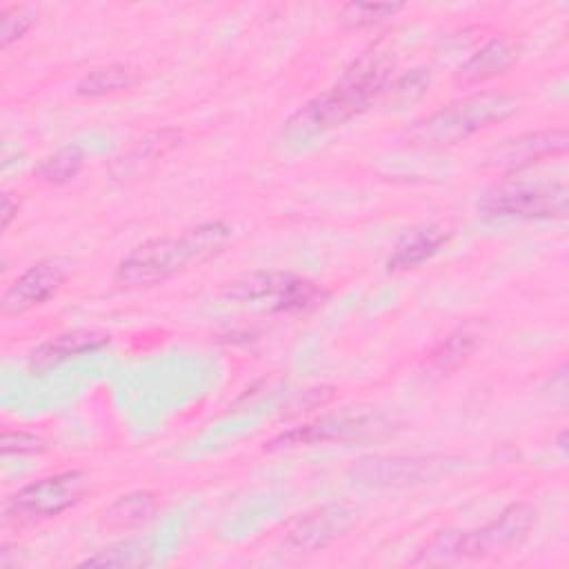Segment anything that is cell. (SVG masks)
<instances>
[{"label":"cell","mask_w":569,"mask_h":569,"mask_svg":"<svg viewBox=\"0 0 569 569\" xmlns=\"http://www.w3.org/2000/svg\"><path fill=\"white\" fill-rule=\"evenodd\" d=\"M236 302L264 305L271 311H302L320 302L322 291L307 278L287 271H251L224 287Z\"/></svg>","instance_id":"6"},{"label":"cell","mask_w":569,"mask_h":569,"mask_svg":"<svg viewBox=\"0 0 569 569\" xmlns=\"http://www.w3.org/2000/svg\"><path fill=\"white\" fill-rule=\"evenodd\" d=\"M460 560L458 556V531L438 533L413 560V565H449Z\"/></svg>","instance_id":"21"},{"label":"cell","mask_w":569,"mask_h":569,"mask_svg":"<svg viewBox=\"0 0 569 569\" xmlns=\"http://www.w3.org/2000/svg\"><path fill=\"white\" fill-rule=\"evenodd\" d=\"M156 507H158V500L151 491L127 493V496H120L116 502H111L104 509V522L109 527H118V529L136 527L144 520H149L153 516Z\"/></svg>","instance_id":"15"},{"label":"cell","mask_w":569,"mask_h":569,"mask_svg":"<svg viewBox=\"0 0 569 569\" xmlns=\"http://www.w3.org/2000/svg\"><path fill=\"white\" fill-rule=\"evenodd\" d=\"M567 147H569V136L565 129L527 131V133L507 138L498 147H493L485 158V167L518 171L545 158L562 156Z\"/></svg>","instance_id":"10"},{"label":"cell","mask_w":569,"mask_h":569,"mask_svg":"<svg viewBox=\"0 0 569 569\" xmlns=\"http://www.w3.org/2000/svg\"><path fill=\"white\" fill-rule=\"evenodd\" d=\"M136 80L138 76L124 64H107L82 76V80L76 87V93L84 98H100L120 89H129L136 84Z\"/></svg>","instance_id":"16"},{"label":"cell","mask_w":569,"mask_h":569,"mask_svg":"<svg viewBox=\"0 0 569 569\" xmlns=\"http://www.w3.org/2000/svg\"><path fill=\"white\" fill-rule=\"evenodd\" d=\"M536 520V511L527 502L509 505L496 520L473 531H458V556L462 558H485L493 553H502L516 545H520L531 525Z\"/></svg>","instance_id":"8"},{"label":"cell","mask_w":569,"mask_h":569,"mask_svg":"<svg viewBox=\"0 0 569 569\" xmlns=\"http://www.w3.org/2000/svg\"><path fill=\"white\" fill-rule=\"evenodd\" d=\"M356 522V511L345 505H325L296 522L284 545L296 553H311L327 547Z\"/></svg>","instance_id":"11"},{"label":"cell","mask_w":569,"mask_h":569,"mask_svg":"<svg viewBox=\"0 0 569 569\" xmlns=\"http://www.w3.org/2000/svg\"><path fill=\"white\" fill-rule=\"evenodd\" d=\"M104 345H109L107 333H100V331H93V329L64 331V333H58L56 338L42 342L40 347H36L29 356L27 369L33 376H42V373L51 371L53 367H58V365H62L71 358H78L82 353L98 351Z\"/></svg>","instance_id":"12"},{"label":"cell","mask_w":569,"mask_h":569,"mask_svg":"<svg viewBox=\"0 0 569 569\" xmlns=\"http://www.w3.org/2000/svg\"><path fill=\"white\" fill-rule=\"evenodd\" d=\"M71 262L64 258H44L31 264L2 296V311L20 316L33 307L44 305L69 278Z\"/></svg>","instance_id":"9"},{"label":"cell","mask_w":569,"mask_h":569,"mask_svg":"<svg viewBox=\"0 0 569 569\" xmlns=\"http://www.w3.org/2000/svg\"><path fill=\"white\" fill-rule=\"evenodd\" d=\"M136 556H138V551H131V545H122L118 549H109V551H102V553H98L93 558H87V560H82V565H91V567H96V565L122 567V565L138 562Z\"/></svg>","instance_id":"25"},{"label":"cell","mask_w":569,"mask_h":569,"mask_svg":"<svg viewBox=\"0 0 569 569\" xmlns=\"http://www.w3.org/2000/svg\"><path fill=\"white\" fill-rule=\"evenodd\" d=\"M84 164V153L80 147L76 144H67L58 151H53L51 156H47L40 164H38V176L44 180V182H53V184H60V182H67L71 178L78 176V171L82 169Z\"/></svg>","instance_id":"18"},{"label":"cell","mask_w":569,"mask_h":569,"mask_svg":"<svg viewBox=\"0 0 569 569\" xmlns=\"http://www.w3.org/2000/svg\"><path fill=\"white\" fill-rule=\"evenodd\" d=\"M229 240L231 229L224 222H204L182 231L180 236L147 240L118 262L116 280L124 287L164 282L222 253Z\"/></svg>","instance_id":"2"},{"label":"cell","mask_w":569,"mask_h":569,"mask_svg":"<svg viewBox=\"0 0 569 569\" xmlns=\"http://www.w3.org/2000/svg\"><path fill=\"white\" fill-rule=\"evenodd\" d=\"M391 429V422L385 413L369 409V407H345L336 413L320 416L318 420L305 422L300 427H293L289 431H282L280 436L271 438L267 449H284L296 445H313V442H347V440H360L387 433Z\"/></svg>","instance_id":"5"},{"label":"cell","mask_w":569,"mask_h":569,"mask_svg":"<svg viewBox=\"0 0 569 569\" xmlns=\"http://www.w3.org/2000/svg\"><path fill=\"white\" fill-rule=\"evenodd\" d=\"M447 242H449V233L440 224L411 227L398 238L387 260V271L398 273V271L413 269L425 260L433 258Z\"/></svg>","instance_id":"14"},{"label":"cell","mask_w":569,"mask_h":569,"mask_svg":"<svg viewBox=\"0 0 569 569\" xmlns=\"http://www.w3.org/2000/svg\"><path fill=\"white\" fill-rule=\"evenodd\" d=\"M331 398H333V389H331V387H311V389H305V391L296 393V396L287 402L284 416H298V413H305V411L325 407Z\"/></svg>","instance_id":"22"},{"label":"cell","mask_w":569,"mask_h":569,"mask_svg":"<svg viewBox=\"0 0 569 569\" xmlns=\"http://www.w3.org/2000/svg\"><path fill=\"white\" fill-rule=\"evenodd\" d=\"M0 449L4 456L9 453H40L47 449L44 440L29 431H2Z\"/></svg>","instance_id":"23"},{"label":"cell","mask_w":569,"mask_h":569,"mask_svg":"<svg viewBox=\"0 0 569 569\" xmlns=\"http://www.w3.org/2000/svg\"><path fill=\"white\" fill-rule=\"evenodd\" d=\"M516 60H518V44L511 42L509 38H493L458 67V71L453 73V82L458 87H471V84L485 82L511 69Z\"/></svg>","instance_id":"13"},{"label":"cell","mask_w":569,"mask_h":569,"mask_svg":"<svg viewBox=\"0 0 569 569\" xmlns=\"http://www.w3.org/2000/svg\"><path fill=\"white\" fill-rule=\"evenodd\" d=\"M400 9H402V4H391V2H349L340 9V22L351 29L373 27V24L391 18Z\"/></svg>","instance_id":"19"},{"label":"cell","mask_w":569,"mask_h":569,"mask_svg":"<svg viewBox=\"0 0 569 569\" xmlns=\"http://www.w3.org/2000/svg\"><path fill=\"white\" fill-rule=\"evenodd\" d=\"M569 189L565 180H505L478 200L485 220L565 218Z\"/></svg>","instance_id":"4"},{"label":"cell","mask_w":569,"mask_h":569,"mask_svg":"<svg viewBox=\"0 0 569 569\" xmlns=\"http://www.w3.org/2000/svg\"><path fill=\"white\" fill-rule=\"evenodd\" d=\"M427 87H429V71L427 69H413L409 76L398 80L396 93L405 100H411V98L422 96L427 91Z\"/></svg>","instance_id":"24"},{"label":"cell","mask_w":569,"mask_h":569,"mask_svg":"<svg viewBox=\"0 0 569 569\" xmlns=\"http://www.w3.org/2000/svg\"><path fill=\"white\" fill-rule=\"evenodd\" d=\"M478 347V336L469 329H458L451 336H447L429 356V362L436 371L447 373L458 369Z\"/></svg>","instance_id":"17"},{"label":"cell","mask_w":569,"mask_h":569,"mask_svg":"<svg viewBox=\"0 0 569 569\" xmlns=\"http://www.w3.org/2000/svg\"><path fill=\"white\" fill-rule=\"evenodd\" d=\"M84 489L87 480L80 471H64L40 478L4 500V520L33 522L60 516L82 498Z\"/></svg>","instance_id":"7"},{"label":"cell","mask_w":569,"mask_h":569,"mask_svg":"<svg viewBox=\"0 0 569 569\" xmlns=\"http://www.w3.org/2000/svg\"><path fill=\"white\" fill-rule=\"evenodd\" d=\"M389 73L391 64L380 53L360 56L333 87L307 100L284 122V136L307 140L349 122L378 100V96L387 89Z\"/></svg>","instance_id":"1"},{"label":"cell","mask_w":569,"mask_h":569,"mask_svg":"<svg viewBox=\"0 0 569 569\" xmlns=\"http://www.w3.org/2000/svg\"><path fill=\"white\" fill-rule=\"evenodd\" d=\"M520 109V98L505 91H480L465 96L436 113L418 120L407 138L418 147H451L480 133Z\"/></svg>","instance_id":"3"},{"label":"cell","mask_w":569,"mask_h":569,"mask_svg":"<svg viewBox=\"0 0 569 569\" xmlns=\"http://www.w3.org/2000/svg\"><path fill=\"white\" fill-rule=\"evenodd\" d=\"M36 22V13L29 7H4L0 11V42L2 47H9L11 42L20 40Z\"/></svg>","instance_id":"20"},{"label":"cell","mask_w":569,"mask_h":569,"mask_svg":"<svg viewBox=\"0 0 569 569\" xmlns=\"http://www.w3.org/2000/svg\"><path fill=\"white\" fill-rule=\"evenodd\" d=\"M18 213V200L11 198V193H2V209H0V218H2V229H7L11 224V220Z\"/></svg>","instance_id":"26"}]
</instances>
